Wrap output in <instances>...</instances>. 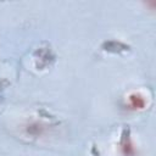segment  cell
Listing matches in <instances>:
<instances>
[{
    "label": "cell",
    "mask_w": 156,
    "mask_h": 156,
    "mask_svg": "<svg viewBox=\"0 0 156 156\" xmlns=\"http://www.w3.org/2000/svg\"><path fill=\"white\" fill-rule=\"evenodd\" d=\"M128 106L130 110H143L145 107V99L139 93H132L128 96Z\"/></svg>",
    "instance_id": "obj_1"
},
{
    "label": "cell",
    "mask_w": 156,
    "mask_h": 156,
    "mask_svg": "<svg viewBox=\"0 0 156 156\" xmlns=\"http://www.w3.org/2000/svg\"><path fill=\"white\" fill-rule=\"evenodd\" d=\"M121 151L124 156H135V147L132 144V140L128 135H124L121 141Z\"/></svg>",
    "instance_id": "obj_2"
}]
</instances>
